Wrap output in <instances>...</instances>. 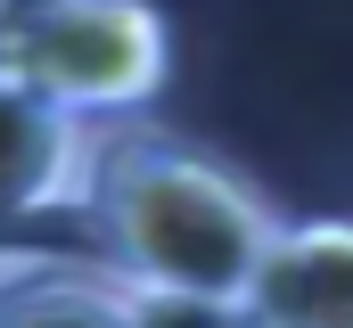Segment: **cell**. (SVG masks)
<instances>
[{
  "mask_svg": "<svg viewBox=\"0 0 353 328\" xmlns=\"http://www.w3.org/2000/svg\"><path fill=\"white\" fill-rule=\"evenodd\" d=\"M90 115L25 90L0 74V230L41 222V214H83V172H90Z\"/></svg>",
  "mask_w": 353,
  "mask_h": 328,
  "instance_id": "3",
  "label": "cell"
},
{
  "mask_svg": "<svg viewBox=\"0 0 353 328\" xmlns=\"http://www.w3.org/2000/svg\"><path fill=\"white\" fill-rule=\"evenodd\" d=\"M83 222L115 279L239 296L279 230V205L230 156L115 115V132H90Z\"/></svg>",
  "mask_w": 353,
  "mask_h": 328,
  "instance_id": "1",
  "label": "cell"
},
{
  "mask_svg": "<svg viewBox=\"0 0 353 328\" xmlns=\"http://www.w3.org/2000/svg\"><path fill=\"white\" fill-rule=\"evenodd\" d=\"M0 328H132V304L107 263L8 254L0 263Z\"/></svg>",
  "mask_w": 353,
  "mask_h": 328,
  "instance_id": "5",
  "label": "cell"
},
{
  "mask_svg": "<svg viewBox=\"0 0 353 328\" xmlns=\"http://www.w3.org/2000/svg\"><path fill=\"white\" fill-rule=\"evenodd\" d=\"M255 328H353V222H288L247 271Z\"/></svg>",
  "mask_w": 353,
  "mask_h": 328,
  "instance_id": "4",
  "label": "cell"
},
{
  "mask_svg": "<svg viewBox=\"0 0 353 328\" xmlns=\"http://www.w3.org/2000/svg\"><path fill=\"white\" fill-rule=\"evenodd\" d=\"M0 74L90 123L140 115L173 74V33L148 0H50L0 17Z\"/></svg>",
  "mask_w": 353,
  "mask_h": 328,
  "instance_id": "2",
  "label": "cell"
},
{
  "mask_svg": "<svg viewBox=\"0 0 353 328\" xmlns=\"http://www.w3.org/2000/svg\"><path fill=\"white\" fill-rule=\"evenodd\" d=\"M25 8H50V0H0V17H25Z\"/></svg>",
  "mask_w": 353,
  "mask_h": 328,
  "instance_id": "7",
  "label": "cell"
},
{
  "mask_svg": "<svg viewBox=\"0 0 353 328\" xmlns=\"http://www.w3.org/2000/svg\"><path fill=\"white\" fill-rule=\"evenodd\" d=\"M123 304H132V328H255L247 296H205V287H148V279H123Z\"/></svg>",
  "mask_w": 353,
  "mask_h": 328,
  "instance_id": "6",
  "label": "cell"
}]
</instances>
